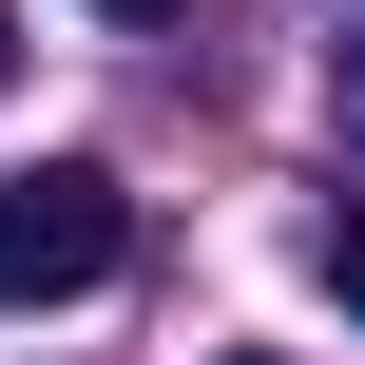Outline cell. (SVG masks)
<instances>
[{"instance_id": "5", "label": "cell", "mask_w": 365, "mask_h": 365, "mask_svg": "<svg viewBox=\"0 0 365 365\" xmlns=\"http://www.w3.org/2000/svg\"><path fill=\"white\" fill-rule=\"evenodd\" d=\"M0 77H19V19H0Z\"/></svg>"}, {"instance_id": "3", "label": "cell", "mask_w": 365, "mask_h": 365, "mask_svg": "<svg viewBox=\"0 0 365 365\" xmlns=\"http://www.w3.org/2000/svg\"><path fill=\"white\" fill-rule=\"evenodd\" d=\"M327 115H346V135H365V38H327Z\"/></svg>"}, {"instance_id": "2", "label": "cell", "mask_w": 365, "mask_h": 365, "mask_svg": "<svg viewBox=\"0 0 365 365\" xmlns=\"http://www.w3.org/2000/svg\"><path fill=\"white\" fill-rule=\"evenodd\" d=\"M308 269H327V289H346V308H365V192H346V212H327V231H308Z\"/></svg>"}, {"instance_id": "4", "label": "cell", "mask_w": 365, "mask_h": 365, "mask_svg": "<svg viewBox=\"0 0 365 365\" xmlns=\"http://www.w3.org/2000/svg\"><path fill=\"white\" fill-rule=\"evenodd\" d=\"M96 19H173V0H96Z\"/></svg>"}, {"instance_id": "1", "label": "cell", "mask_w": 365, "mask_h": 365, "mask_svg": "<svg viewBox=\"0 0 365 365\" xmlns=\"http://www.w3.org/2000/svg\"><path fill=\"white\" fill-rule=\"evenodd\" d=\"M115 250H135V192L96 154L0 173V308H77V289H115Z\"/></svg>"}]
</instances>
